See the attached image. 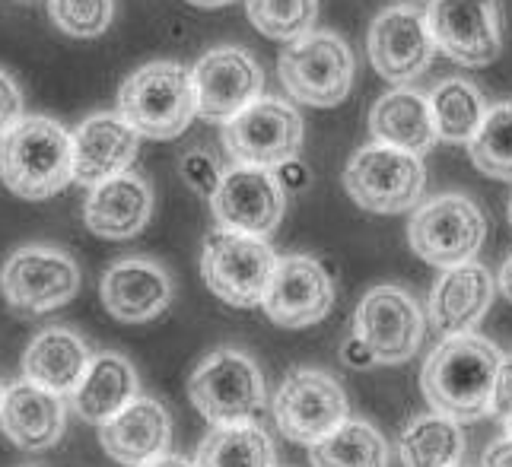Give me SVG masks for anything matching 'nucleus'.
<instances>
[{
    "mask_svg": "<svg viewBox=\"0 0 512 467\" xmlns=\"http://www.w3.org/2000/svg\"><path fill=\"white\" fill-rule=\"evenodd\" d=\"M188 4H194V7H204V10H214V7H226V4H233V0H188Z\"/></svg>",
    "mask_w": 512,
    "mask_h": 467,
    "instance_id": "obj_41",
    "label": "nucleus"
},
{
    "mask_svg": "<svg viewBox=\"0 0 512 467\" xmlns=\"http://www.w3.org/2000/svg\"><path fill=\"white\" fill-rule=\"evenodd\" d=\"M398 455L404 467H458L465 458V433L443 413H417L398 436Z\"/></svg>",
    "mask_w": 512,
    "mask_h": 467,
    "instance_id": "obj_27",
    "label": "nucleus"
},
{
    "mask_svg": "<svg viewBox=\"0 0 512 467\" xmlns=\"http://www.w3.org/2000/svg\"><path fill=\"white\" fill-rule=\"evenodd\" d=\"M353 51L338 32L322 29L290 42L277 58L280 83L287 93L315 109H334L341 105L353 86Z\"/></svg>",
    "mask_w": 512,
    "mask_h": 467,
    "instance_id": "obj_6",
    "label": "nucleus"
},
{
    "mask_svg": "<svg viewBox=\"0 0 512 467\" xmlns=\"http://www.w3.org/2000/svg\"><path fill=\"white\" fill-rule=\"evenodd\" d=\"M423 185H427V169L420 156L385 147V143H369L357 150L344 169V188L353 204L366 213L411 210L420 201Z\"/></svg>",
    "mask_w": 512,
    "mask_h": 467,
    "instance_id": "obj_8",
    "label": "nucleus"
},
{
    "mask_svg": "<svg viewBox=\"0 0 512 467\" xmlns=\"http://www.w3.org/2000/svg\"><path fill=\"white\" fill-rule=\"evenodd\" d=\"M334 305V283L322 261L309 255H287L277 258L274 277L264 296V315L277 328L299 331L312 328L331 312Z\"/></svg>",
    "mask_w": 512,
    "mask_h": 467,
    "instance_id": "obj_16",
    "label": "nucleus"
},
{
    "mask_svg": "<svg viewBox=\"0 0 512 467\" xmlns=\"http://www.w3.org/2000/svg\"><path fill=\"white\" fill-rule=\"evenodd\" d=\"M497 296V280L484 264L468 261L439 274L430 293V321L436 334H474Z\"/></svg>",
    "mask_w": 512,
    "mask_h": 467,
    "instance_id": "obj_19",
    "label": "nucleus"
},
{
    "mask_svg": "<svg viewBox=\"0 0 512 467\" xmlns=\"http://www.w3.org/2000/svg\"><path fill=\"white\" fill-rule=\"evenodd\" d=\"M0 429L23 452H42L64 436V398L32 382L4 388L0 401Z\"/></svg>",
    "mask_w": 512,
    "mask_h": 467,
    "instance_id": "obj_23",
    "label": "nucleus"
},
{
    "mask_svg": "<svg viewBox=\"0 0 512 467\" xmlns=\"http://www.w3.org/2000/svg\"><path fill=\"white\" fill-rule=\"evenodd\" d=\"M497 286H500V293L512 302V255L506 258V264L500 267V277H497Z\"/></svg>",
    "mask_w": 512,
    "mask_h": 467,
    "instance_id": "obj_39",
    "label": "nucleus"
},
{
    "mask_svg": "<svg viewBox=\"0 0 512 467\" xmlns=\"http://www.w3.org/2000/svg\"><path fill=\"white\" fill-rule=\"evenodd\" d=\"M0 401H4V385H0Z\"/></svg>",
    "mask_w": 512,
    "mask_h": 467,
    "instance_id": "obj_44",
    "label": "nucleus"
},
{
    "mask_svg": "<svg viewBox=\"0 0 512 467\" xmlns=\"http://www.w3.org/2000/svg\"><path fill=\"white\" fill-rule=\"evenodd\" d=\"M4 299L20 315H42L70 302L80 290V267L58 248H20L4 264Z\"/></svg>",
    "mask_w": 512,
    "mask_h": 467,
    "instance_id": "obj_12",
    "label": "nucleus"
},
{
    "mask_svg": "<svg viewBox=\"0 0 512 467\" xmlns=\"http://www.w3.org/2000/svg\"><path fill=\"white\" fill-rule=\"evenodd\" d=\"M220 229H233L242 236L268 239L284 220L287 194L271 169L233 166L223 172L217 194L210 197Z\"/></svg>",
    "mask_w": 512,
    "mask_h": 467,
    "instance_id": "obj_14",
    "label": "nucleus"
},
{
    "mask_svg": "<svg viewBox=\"0 0 512 467\" xmlns=\"http://www.w3.org/2000/svg\"><path fill=\"white\" fill-rule=\"evenodd\" d=\"M118 115L140 137L175 140L198 115L191 70L175 61H153L125 80L118 93Z\"/></svg>",
    "mask_w": 512,
    "mask_h": 467,
    "instance_id": "obj_3",
    "label": "nucleus"
},
{
    "mask_svg": "<svg viewBox=\"0 0 512 467\" xmlns=\"http://www.w3.org/2000/svg\"><path fill=\"white\" fill-rule=\"evenodd\" d=\"M51 20L74 39H96L112 23V0H51Z\"/></svg>",
    "mask_w": 512,
    "mask_h": 467,
    "instance_id": "obj_33",
    "label": "nucleus"
},
{
    "mask_svg": "<svg viewBox=\"0 0 512 467\" xmlns=\"http://www.w3.org/2000/svg\"><path fill=\"white\" fill-rule=\"evenodd\" d=\"M74 178V137L55 118L23 115L20 124L0 137V182L16 197L45 201Z\"/></svg>",
    "mask_w": 512,
    "mask_h": 467,
    "instance_id": "obj_2",
    "label": "nucleus"
},
{
    "mask_svg": "<svg viewBox=\"0 0 512 467\" xmlns=\"http://www.w3.org/2000/svg\"><path fill=\"white\" fill-rule=\"evenodd\" d=\"M433 32L423 10L392 7L382 10L369 29V61L388 83H411L433 61Z\"/></svg>",
    "mask_w": 512,
    "mask_h": 467,
    "instance_id": "obj_17",
    "label": "nucleus"
},
{
    "mask_svg": "<svg viewBox=\"0 0 512 467\" xmlns=\"http://www.w3.org/2000/svg\"><path fill=\"white\" fill-rule=\"evenodd\" d=\"M430 109H433L436 137L446 143H471V137L478 134L487 115L481 89L458 77L443 80L433 89Z\"/></svg>",
    "mask_w": 512,
    "mask_h": 467,
    "instance_id": "obj_30",
    "label": "nucleus"
},
{
    "mask_svg": "<svg viewBox=\"0 0 512 467\" xmlns=\"http://www.w3.org/2000/svg\"><path fill=\"white\" fill-rule=\"evenodd\" d=\"M150 213H153V191L147 185V178H140L137 172H125L90 191L83 207V223L99 239L128 242L147 226Z\"/></svg>",
    "mask_w": 512,
    "mask_h": 467,
    "instance_id": "obj_21",
    "label": "nucleus"
},
{
    "mask_svg": "<svg viewBox=\"0 0 512 467\" xmlns=\"http://www.w3.org/2000/svg\"><path fill=\"white\" fill-rule=\"evenodd\" d=\"M423 312L401 286H373L353 315V337L376 356V366H401L420 350Z\"/></svg>",
    "mask_w": 512,
    "mask_h": 467,
    "instance_id": "obj_11",
    "label": "nucleus"
},
{
    "mask_svg": "<svg viewBox=\"0 0 512 467\" xmlns=\"http://www.w3.org/2000/svg\"><path fill=\"white\" fill-rule=\"evenodd\" d=\"M93 356L86 340L67 328H48L23 353V375L26 382L39 385L55 394H74L80 379L90 369Z\"/></svg>",
    "mask_w": 512,
    "mask_h": 467,
    "instance_id": "obj_25",
    "label": "nucleus"
},
{
    "mask_svg": "<svg viewBox=\"0 0 512 467\" xmlns=\"http://www.w3.org/2000/svg\"><path fill=\"white\" fill-rule=\"evenodd\" d=\"M509 223H512V197H509Z\"/></svg>",
    "mask_w": 512,
    "mask_h": 467,
    "instance_id": "obj_42",
    "label": "nucleus"
},
{
    "mask_svg": "<svg viewBox=\"0 0 512 467\" xmlns=\"http://www.w3.org/2000/svg\"><path fill=\"white\" fill-rule=\"evenodd\" d=\"M481 467H512V436H506V439H500V442L487 445Z\"/></svg>",
    "mask_w": 512,
    "mask_h": 467,
    "instance_id": "obj_38",
    "label": "nucleus"
},
{
    "mask_svg": "<svg viewBox=\"0 0 512 467\" xmlns=\"http://www.w3.org/2000/svg\"><path fill=\"white\" fill-rule=\"evenodd\" d=\"M70 137H74V182L96 188L131 169L140 134L121 115L99 112L86 118Z\"/></svg>",
    "mask_w": 512,
    "mask_h": 467,
    "instance_id": "obj_20",
    "label": "nucleus"
},
{
    "mask_svg": "<svg viewBox=\"0 0 512 467\" xmlns=\"http://www.w3.org/2000/svg\"><path fill=\"white\" fill-rule=\"evenodd\" d=\"M427 20L436 48L455 64L487 67L500 58V0H433Z\"/></svg>",
    "mask_w": 512,
    "mask_h": 467,
    "instance_id": "obj_13",
    "label": "nucleus"
},
{
    "mask_svg": "<svg viewBox=\"0 0 512 467\" xmlns=\"http://www.w3.org/2000/svg\"><path fill=\"white\" fill-rule=\"evenodd\" d=\"M277 429L296 445H315L350 420V404L341 382L322 369H293L274 394Z\"/></svg>",
    "mask_w": 512,
    "mask_h": 467,
    "instance_id": "obj_9",
    "label": "nucleus"
},
{
    "mask_svg": "<svg viewBox=\"0 0 512 467\" xmlns=\"http://www.w3.org/2000/svg\"><path fill=\"white\" fill-rule=\"evenodd\" d=\"M252 26L274 42H296L312 32L319 0H245Z\"/></svg>",
    "mask_w": 512,
    "mask_h": 467,
    "instance_id": "obj_32",
    "label": "nucleus"
},
{
    "mask_svg": "<svg viewBox=\"0 0 512 467\" xmlns=\"http://www.w3.org/2000/svg\"><path fill=\"white\" fill-rule=\"evenodd\" d=\"M503 353L478 334L443 337L420 369V388L430 407L455 423L490 413Z\"/></svg>",
    "mask_w": 512,
    "mask_h": 467,
    "instance_id": "obj_1",
    "label": "nucleus"
},
{
    "mask_svg": "<svg viewBox=\"0 0 512 467\" xmlns=\"http://www.w3.org/2000/svg\"><path fill=\"white\" fill-rule=\"evenodd\" d=\"M490 417L497 420H512V356H503L497 385H493V404H490Z\"/></svg>",
    "mask_w": 512,
    "mask_h": 467,
    "instance_id": "obj_36",
    "label": "nucleus"
},
{
    "mask_svg": "<svg viewBox=\"0 0 512 467\" xmlns=\"http://www.w3.org/2000/svg\"><path fill=\"white\" fill-rule=\"evenodd\" d=\"M401 4H417V0H401Z\"/></svg>",
    "mask_w": 512,
    "mask_h": 467,
    "instance_id": "obj_45",
    "label": "nucleus"
},
{
    "mask_svg": "<svg viewBox=\"0 0 512 467\" xmlns=\"http://www.w3.org/2000/svg\"><path fill=\"white\" fill-rule=\"evenodd\" d=\"M468 153L484 175L512 182V102L487 109L478 134L468 143Z\"/></svg>",
    "mask_w": 512,
    "mask_h": 467,
    "instance_id": "obj_31",
    "label": "nucleus"
},
{
    "mask_svg": "<svg viewBox=\"0 0 512 467\" xmlns=\"http://www.w3.org/2000/svg\"><path fill=\"white\" fill-rule=\"evenodd\" d=\"M369 134L376 137V143H385V147H395L404 153H430L433 143L439 140L430 99L408 86L385 93L373 105V112H369Z\"/></svg>",
    "mask_w": 512,
    "mask_h": 467,
    "instance_id": "obj_24",
    "label": "nucleus"
},
{
    "mask_svg": "<svg viewBox=\"0 0 512 467\" xmlns=\"http://www.w3.org/2000/svg\"><path fill=\"white\" fill-rule=\"evenodd\" d=\"M277 255L268 239L242 236L233 229L207 232L201 251V277L207 290L233 309H258L268 296Z\"/></svg>",
    "mask_w": 512,
    "mask_h": 467,
    "instance_id": "obj_4",
    "label": "nucleus"
},
{
    "mask_svg": "<svg viewBox=\"0 0 512 467\" xmlns=\"http://www.w3.org/2000/svg\"><path fill=\"white\" fill-rule=\"evenodd\" d=\"M198 115L207 121H233L261 99L264 70L245 48H214L191 70Z\"/></svg>",
    "mask_w": 512,
    "mask_h": 467,
    "instance_id": "obj_15",
    "label": "nucleus"
},
{
    "mask_svg": "<svg viewBox=\"0 0 512 467\" xmlns=\"http://www.w3.org/2000/svg\"><path fill=\"white\" fill-rule=\"evenodd\" d=\"M182 175H185V182L198 191L201 197H214L220 182H223V172L217 169V159L204 153V150H191L185 159H182Z\"/></svg>",
    "mask_w": 512,
    "mask_h": 467,
    "instance_id": "obj_34",
    "label": "nucleus"
},
{
    "mask_svg": "<svg viewBox=\"0 0 512 467\" xmlns=\"http://www.w3.org/2000/svg\"><path fill=\"white\" fill-rule=\"evenodd\" d=\"M140 467H194L191 461L179 458V455H160V458H153L147 464H140Z\"/></svg>",
    "mask_w": 512,
    "mask_h": 467,
    "instance_id": "obj_40",
    "label": "nucleus"
},
{
    "mask_svg": "<svg viewBox=\"0 0 512 467\" xmlns=\"http://www.w3.org/2000/svg\"><path fill=\"white\" fill-rule=\"evenodd\" d=\"M487 239L484 210L465 194H439L414 210L408 223V245L423 264L439 271L478 258Z\"/></svg>",
    "mask_w": 512,
    "mask_h": 467,
    "instance_id": "obj_7",
    "label": "nucleus"
},
{
    "mask_svg": "<svg viewBox=\"0 0 512 467\" xmlns=\"http://www.w3.org/2000/svg\"><path fill=\"white\" fill-rule=\"evenodd\" d=\"M312 467H388V442L373 423L347 420L309 448Z\"/></svg>",
    "mask_w": 512,
    "mask_h": 467,
    "instance_id": "obj_29",
    "label": "nucleus"
},
{
    "mask_svg": "<svg viewBox=\"0 0 512 467\" xmlns=\"http://www.w3.org/2000/svg\"><path fill=\"white\" fill-rule=\"evenodd\" d=\"M194 410L214 426L252 423L264 407V375L242 350H214L194 366L188 379Z\"/></svg>",
    "mask_w": 512,
    "mask_h": 467,
    "instance_id": "obj_5",
    "label": "nucleus"
},
{
    "mask_svg": "<svg viewBox=\"0 0 512 467\" xmlns=\"http://www.w3.org/2000/svg\"><path fill=\"white\" fill-rule=\"evenodd\" d=\"M102 305L115 321L125 325H147L160 318L172 302V280L163 264L147 258L115 261L102 274Z\"/></svg>",
    "mask_w": 512,
    "mask_h": 467,
    "instance_id": "obj_18",
    "label": "nucleus"
},
{
    "mask_svg": "<svg viewBox=\"0 0 512 467\" xmlns=\"http://www.w3.org/2000/svg\"><path fill=\"white\" fill-rule=\"evenodd\" d=\"M506 429H509V436H512V420H506Z\"/></svg>",
    "mask_w": 512,
    "mask_h": 467,
    "instance_id": "obj_43",
    "label": "nucleus"
},
{
    "mask_svg": "<svg viewBox=\"0 0 512 467\" xmlns=\"http://www.w3.org/2000/svg\"><path fill=\"white\" fill-rule=\"evenodd\" d=\"M105 455L125 467H140L166 455L172 442V417L156 398H137L125 410L99 426Z\"/></svg>",
    "mask_w": 512,
    "mask_h": 467,
    "instance_id": "obj_22",
    "label": "nucleus"
},
{
    "mask_svg": "<svg viewBox=\"0 0 512 467\" xmlns=\"http://www.w3.org/2000/svg\"><path fill=\"white\" fill-rule=\"evenodd\" d=\"M226 153L236 166L284 169L303 150V118L284 99L261 96L223 128Z\"/></svg>",
    "mask_w": 512,
    "mask_h": 467,
    "instance_id": "obj_10",
    "label": "nucleus"
},
{
    "mask_svg": "<svg viewBox=\"0 0 512 467\" xmlns=\"http://www.w3.org/2000/svg\"><path fill=\"white\" fill-rule=\"evenodd\" d=\"M194 467H277V452L258 423L214 426L194 455Z\"/></svg>",
    "mask_w": 512,
    "mask_h": 467,
    "instance_id": "obj_28",
    "label": "nucleus"
},
{
    "mask_svg": "<svg viewBox=\"0 0 512 467\" xmlns=\"http://www.w3.org/2000/svg\"><path fill=\"white\" fill-rule=\"evenodd\" d=\"M137 388H140V379H137V369L131 366L128 356L99 353V356H93V363L80 379L77 391L70 394V404H74V410L86 423L105 426L131 401L140 398Z\"/></svg>",
    "mask_w": 512,
    "mask_h": 467,
    "instance_id": "obj_26",
    "label": "nucleus"
},
{
    "mask_svg": "<svg viewBox=\"0 0 512 467\" xmlns=\"http://www.w3.org/2000/svg\"><path fill=\"white\" fill-rule=\"evenodd\" d=\"M20 118H23V96L16 89L13 77L0 70V137H7L20 124Z\"/></svg>",
    "mask_w": 512,
    "mask_h": 467,
    "instance_id": "obj_35",
    "label": "nucleus"
},
{
    "mask_svg": "<svg viewBox=\"0 0 512 467\" xmlns=\"http://www.w3.org/2000/svg\"><path fill=\"white\" fill-rule=\"evenodd\" d=\"M341 359H344V366H350V369H373L376 366V356L369 353L353 334L341 344Z\"/></svg>",
    "mask_w": 512,
    "mask_h": 467,
    "instance_id": "obj_37",
    "label": "nucleus"
}]
</instances>
